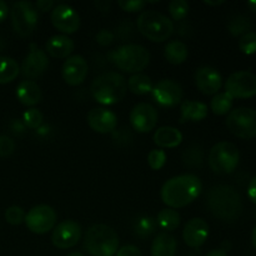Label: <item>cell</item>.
<instances>
[{"mask_svg": "<svg viewBox=\"0 0 256 256\" xmlns=\"http://www.w3.org/2000/svg\"><path fill=\"white\" fill-rule=\"evenodd\" d=\"M202 184L196 175L184 174L168 180L162 188V200L172 209H180L194 202L202 194Z\"/></svg>", "mask_w": 256, "mask_h": 256, "instance_id": "6da1fadb", "label": "cell"}, {"mask_svg": "<svg viewBox=\"0 0 256 256\" xmlns=\"http://www.w3.org/2000/svg\"><path fill=\"white\" fill-rule=\"evenodd\" d=\"M208 206L215 218L232 222L242 212V200L239 192L229 185H216L208 192Z\"/></svg>", "mask_w": 256, "mask_h": 256, "instance_id": "7a4b0ae2", "label": "cell"}, {"mask_svg": "<svg viewBox=\"0 0 256 256\" xmlns=\"http://www.w3.org/2000/svg\"><path fill=\"white\" fill-rule=\"evenodd\" d=\"M92 95L102 105H115L122 102L128 92L126 79L122 74L108 72L99 75L92 82Z\"/></svg>", "mask_w": 256, "mask_h": 256, "instance_id": "3957f363", "label": "cell"}, {"mask_svg": "<svg viewBox=\"0 0 256 256\" xmlns=\"http://www.w3.org/2000/svg\"><path fill=\"white\" fill-rule=\"evenodd\" d=\"M84 248L92 256H114L119 250V235L105 224H95L88 229Z\"/></svg>", "mask_w": 256, "mask_h": 256, "instance_id": "277c9868", "label": "cell"}, {"mask_svg": "<svg viewBox=\"0 0 256 256\" xmlns=\"http://www.w3.org/2000/svg\"><path fill=\"white\" fill-rule=\"evenodd\" d=\"M138 30L155 42H162L174 32V24L164 14L155 10H146L139 15L136 20Z\"/></svg>", "mask_w": 256, "mask_h": 256, "instance_id": "5b68a950", "label": "cell"}, {"mask_svg": "<svg viewBox=\"0 0 256 256\" xmlns=\"http://www.w3.org/2000/svg\"><path fill=\"white\" fill-rule=\"evenodd\" d=\"M112 62L120 70L130 74H139L149 65L150 54L146 48L139 44H126L116 48L110 54Z\"/></svg>", "mask_w": 256, "mask_h": 256, "instance_id": "8992f818", "label": "cell"}, {"mask_svg": "<svg viewBox=\"0 0 256 256\" xmlns=\"http://www.w3.org/2000/svg\"><path fill=\"white\" fill-rule=\"evenodd\" d=\"M240 152L236 145L230 142H220L212 148L209 154V165L216 174H230L236 169Z\"/></svg>", "mask_w": 256, "mask_h": 256, "instance_id": "52a82bcc", "label": "cell"}, {"mask_svg": "<svg viewBox=\"0 0 256 256\" xmlns=\"http://www.w3.org/2000/svg\"><path fill=\"white\" fill-rule=\"evenodd\" d=\"M226 126L235 136L252 139L256 136V110L245 106L232 110L226 118Z\"/></svg>", "mask_w": 256, "mask_h": 256, "instance_id": "ba28073f", "label": "cell"}, {"mask_svg": "<svg viewBox=\"0 0 256 256\" xmlns=\"http://www.w3.org/2000/svg\"><path fill=\"white\" fill-rule=\"evenodd\" d=\"M38 12L30 2H18L12 8V22L19 36L26 38L35 30L38 24Z\"/></svg>", "mask_w": 256, "mask_h": 256, "instance_id": "9c48e42d", "label": "cell"}, {"mask_svg": "<svg viewBox=\"0 0 256 256\" xmlns=\"http://www.w3.org/2000/svg\"><path fill=\"white\" fill-rule=\"evenodd\" d=\"M24 222L28 229L34 234H46L55 228L56 212L49 205H38L28 212Z\"/></svg>", "mask_w": 256, "mask_h": 256, "instance_id": "30bf717a", "label": "cell"}, {"mask_svg": "<svg viewBox=\"0 0 256 256\" xmlns=\"http://www.w3.org/2000/svg\"><path fill=\"white\" fill-rule=\"evenodd\" d=\"M225 89L232 98L246 99L254 96L256 95V75L246 70L232 72L225 82Z\"/></svg>", "mask_w": 256, "mask_h": 256, "instance_id": "8fae6325", "label": "cell"}, {"mask_svg": "<svg viewBox=\"0 0 256 256\" xmlns=\"http://www.w3.org/2000/svg\"><path fill=\"white\" fill-rule=\"evenodd\" d=\"M82 239V226L74 220H64L54 228L52 242L58 249L74 248Z\"/></svg>", "mask_w": 256, "mask_h": 256, "instance_id": "7c38bea8", "label": "cell"}, {"mask_svg": "<svg viewBox=\"0 0 256 256\" xmlns=\"http://www.w3.org/2000/svg\"><path fill=\"white\" fill-rule=\"evenodd\" d=\"M152 98L155 102L164 108H174L182 100V88L179 82L170 79H162L152 86Z\"/></svg>", "mask_w": 256, "mask_h": 256, "instance_id": "4fadbf2b", "label": "cell"}, {"mask_svg": "<svg viewBox=\"0 0 256 256\" xmlns=\"http://www.w3.org/2000/svg\"><path fill=\"white\" fill-rule=\"evenodd\" d=\"M52 24L64 34H74L80 28V16L75 9L65 4L56 5L52 10Z\"/></svg>", "mask_w": 256, "mask_h": 256, "instance_id": "5bb4252c", "label": "cell"}, {"mask_svg": "<svg viewBox=\"0 0 256 256\" xmlns=\"http://www.w3.org/2000/svg\"><path fill=\"white\" fill-rule=\"evenodd\" d=\"M158 118L156 109L152 104L140 102L130 112V124L138 132H149L156 126Z\"/></svg>", "mask_w": 256, "mask_h": 256, "instance_id": "9a60e30c", "label": "cell"}, {"mask_svg": "<svg viewBox=\"0 0 256 256\" xmlns=\"http://www.w3.org/2000/svg\"><path fill=\"white\" fill-rule=\"evenodd\" d=\"M89 66L82 55H72L65 60L62 69V75L64 82L70 86H78L82 84L86 79Z\"/></svg>", "mask_w": 256, "mask_h": 256, "instance_id": "2e32d148", "label": "cell"}, {"mask_svg": "<svg viewBox=\"0 0 256 256\" xmlns=\"http://www.w3.org/2000/svg\"><path fill=\"white\" fill-rule=\"evenodd\" d=\"M49 66L48 55L35 44H30V52L22 65V72L28 79H35L45 72Z\"/></svg>", "mask_w": 256, "mask_h": 256, "instance_id": "e0dca14e", "label": "cell"}, {"mask_svg": "<svg viewBox=\"0 0 256 256\" xmlns=\"http://www.w3.org/2000/svg\"><path fill=\"white\" fill-rule=\"evenodd\" d=\"M195 85L204 95H216L222 85V74L215 68H199L195 72Z\"/></svg>", "mask_w": 256, "mask_h": 256, "instance_id": "ac0fdd59", "label": "cell"}, {"mask_svg": "<svg viewBox=\"0 0 256 256\" xmlns=\"http://www.w3.org/2000/svg\"><path fill=\"white\" fill-rule=\"evenodd\" d=\"M88 124L94 132L100 134H108L114 132L118 125V118L115 112L105 108H95L88 114Z\"/></svg>", "mask_w": 256, "mask_h": 256, "instance_id": "d6986e66", "label": "cell"}, {"mask_svg": "<svg viewBox=\"0 0 256 256\" xmlns=\"http://www.w3.org/2000/svg\"><path fill=\"white\" fill-rule=\"evenodd\" d=\"M209 236V225L202 218H194L186 222L182 232V239L190 248H200Z\"/></svg>", "mask_w": 256, "mask_h": 256, "instance_id": "ffe728a7", "label": "cell"}, {"mask_svg": "<svg viewBox=\"0 0 256 256\" xmlns=\"http://www.w3.org/2000/svg\"><path fill=\"white\" fill-rule=\"evenodd\" d=\"M75 44L68 35H54L45 44V52L52 58L64 59L74 52Z\"/></svg>", "mask_w": 256, "mask_h": 256, "instance_id": "44dd1931", "label": "cell"}, {"mask_svg": "<svg viewBox=\"0 0 256 256\" xmlns=\"http://www.w3.org/2000/svg\"><path fill=\"white\" fill-rule=\"evenodd\" d=\"M16 98L25 106H34L42 102V90L32 80H22L16 88Z\"/></svg>", "mask_w": 256, "mask_h": 256, "instance_id": "7402d4cb", "label": "cell"}, {"mask_svg": "<svg viewBox=\"0 0 256 256\" xmlns=\"http://www.w3.org/2000/svg\"><path fill=\"white\" fill-rule=\"evenodd\" d=\"M182 134L172 126H162L155 132L154 142L159 148L172 149L182 144Z\"/></svg>", "mask_w": 256, "mask_h": 256, "instance_id": "603a6c76", "label": "cell"}, {"mask_svg": "<svg viewBox=\"0 0 256 256\" xmlns=\"http://www.w3.org/2000/svg\"><path fill=\"white\" fill-rule=\"evenodd\" d=\"M176 240L169 232H160L155 238L150 249L152 256H175L176 254Z\"/></svg>", "mask_w": 256, "mask_h": 256, "instance_id": "cb8c5ba5", "label": "cell"}, {"mask_svg": "<svg viewBox=\"0 0 256 256\" xmlns=\"http://www.w3.org/2000/svg\"><path fill=\"white\" fill-rule=\"evenodd\" d=\"M182 110V118L180 122H202L208 116L206 104L195 100H185L180 106Z\"/></svg>", "mask_w": 256, "mask_h": 256, "instance_id": "d4e9b609", "label": "cell"}, {"mask_svg": "<svg viewBox=\"0 0 256 256\" xmlns=\"http://www.w3.org/2000/svg\"><path fill=\"white\" fill-rule=\"evenodd\" d=\"M165 59L172 65H180L188 59L189 55V50L188 46L180 40H172V42H168L164 50Z\"/></svg>", "mask_w": 256, "mask_h": 256, "instance_id": "484cf974", "label": "cell"}, {"mask_svg": "<svg viewBox=\"0 0 256 256\" xmlns=\"http://www.w3.org/2000/svg\"><path fill=\"white\" fill-rule=\"evenodd\" d=\"M156 224L160 229L165 230V232H174L179 228L180 222H182V218L180 214L175 209L172 208H166V209L160 210L159 214L156 216Z\"/></svg>", "mask_w": 256, "mask_h": 256, "instance_id": "4316f807", "label": "cell"}, {"mask_svg": "<svg viewBox=\"0 0 256 256\" xmlns=\"http://www.w3.org/2000/svg\"><path fill=\"white\" fill-rule=\"evenodd\" d=\"M20 72L16 60L9 56H0V84H8L16 79Z\"/></svg>", "mask_w": 256, "mask_h": 256, "instance_id": "83f0119b", "label": "cell"}, {"mask_svg": "<svg viewBox=\"0 0 256 256\" xmlns=\"http://www.w3.org/2000/svg\"><path fill=\"white\" fill-rule=\"evenodd\" d=\"M128 89L136 95H145L152 92V82L148 75L134 74L128 79Z\"/></svg>", "mask_w": 256, "mask_h": 256, "instance_id": "f1b7e54d", "label": "cell"}, {"mask_svg": "<svg viewBox=\"0 0 256 256\" xmlns=\"http://www.w3.org/2000/svg\"><path fill=\"white\" fill-rule=\"evenodd\" d=\"M232 102H234V98L226 92H218L210 102V108H212V112L215 115H225L230 112L232 108Z\"/></svg>", "mask_w": 256, "mask_h": 256, "instance_id": "f546056e", "label": "cell"}, {"mask_svg": "<svg viewBox=\"0 0 256 256\" xmlns=\"http://www.w3.org/2000/svg\"><path fill=\"white\" fill-rule=\"evenodd\" d=\"M250 28H252V22H250V20L246 16H242V15L234 18L229 22V32L234 36L246 34V32H249Z\"/></svg>", "mask_w": 256, "mask_h": 256, "instance_id": "4dcf8cb0", "label": "cell"}, {"mask_svg": "<svg viewBox=\"0 0 256 256\" xmlns=\"http://www.w3.org/2000/svg\"><path fill=\"white\" fill-rule=\"evenodd\" d=\"M42 120H44V116H42V112L35 108H32V109L26 110L22 115V122H24V125L29 129H39L42 124Z\"/></svg>", "mask_w": 256, "mask_h": 256, "instance_id": "1f68e13d", "label": "cell"}, {"mask_svg": "<svg viewBox=\"0 0 256 256\" xmlns=\"http://www.w3.org/2000/svg\"><path fill=\"white\" fill-rule=\"evenodd\" d=\"M169 12L172 18L176 22L185 19L189 12V2L185 0H172L169 4Z\"/></svg>", "mask_w": 256, "mask_h": 256, "instance_id": "d6a6232c", "label": "cell"}, {"mask_svg": "<svg viewBox=\"0 0 256 256\" xmlns=\"http://www.w3.org/2000/svg\"><path fill=\"white\" fill-rule=\"evenodd\" d=\"M155 226H156V222L150 216H142L138 219L136 224H135V232L139 236L146 238L154 232Z\"/></svg>", "mask_w": 256, "mask_h": 256, "instance_id": "836d02e7", "label": "cell"}, {"mask_svg": "<svg viewBox=\"0 0 256 256\" xmlns=\"http://www.w3.org/2000/svg\"><path fill=\"white\" fill-rule=\"evenodd\" d=\"M239 49L244 54L252 55L256 52V32H249L246 34L242 35L239 40Z\"/></svg>", "mask_w": 256, "mask_h": 256, "instance_id": "e575fe53", "label": "cell"}, {"mask_svg": "<svg viewBox=\"0 0 256 256\" xmlns=\"http://www.w3.org/2000/svg\"><path fill=\"white\" fill-rule=\"evenodd\" d=\"M166 162V152L162 149H154L148 155V164L152 170H160Z\"/></svg>", "mask_w": 256, "mask_h": 256, "instance_id": "d590c367", "label": "cell"}, {"mask_svg": "<svg viewBox=\"0 0 256 256\" xmlns=\"http://www.w3.org/2000/svg\"><path fill=\"white\" fill-rule=\"evenodd\" d=\"M25 212L20 206H10L5 210V220L10 225H20L25 220Z\"/></svg>", "mask_w": 256, "mask_h": 256, "instance_id": "8d00e7d4", "label": "cell"}, {"mask_svg": "<svg viewBox=\"0 0 256 256\" xmlns=\"http://www.w3.org/2000/svg\"><path fill=\"white\" fill-rule=\"evenodd\" d=\"M185 165H189V166H198V165L202 164V152L198 148H192V149L186 150L184 152V156H182Z\"/></svg>", "mask_w": 256, "mask_h": 256, "instance_id": "74e56055", "label": "cell"}, {"mask_svg": "<svg viewBox=\"0 0 256 256\" xmlns=\"http://www.w3.org/2000/svg\"><path fill=\"white\" fill-rule=\"evenodd\" d=\"M118 5L122 8L124 12H142V9L146 5V2H142V0H119Z\"/></svg>", "mask_w": 256, "mask_h": 256, "instance_id": "f35d334b", "label": "cell"}, {"mask_svg": "<svg viewBox=\"0 0 256 256\" xmlns=\"http://www.w3.org/2000/svg\"><path fill=\"white\" fill-rule=\"evenodd\" d=\"M15 150V144L9 136H0V158H6L12 155Z\"/></svg>", "mask_w": 256, "mask_h": 256, "instance_id": "ab89813d", "label": "cell"}, {"mask_svg": "<svg viewBox=\"0 0 256 256\" xmlns=\"http://www.w3.org/2000/svg\"><path fill=\"white\" fill-rule=\"evenodd\" d=\"M95 39H96V42H99L100 45H102V46H106V45H110L112 42H114V34H112L110 30L102 29L96 34Z\"/></svg>", "mask_w": 256, "mask_h": 256, "instance_id": "60d3db41", "label": "cell"}, {"mask_svg": "<svg viewBox=\"0 0 256 256\" xmlns=\"http://www.w3.org/2000/svg\"><path fill=\"white\" fill-rule=\"evenodd\" d=\"M115 256H142V252L138 246L134 245H125V246L120 248Z\"/></svg>", "mask_w": 256, "mask_h": 256, "instance_id": "b9f144b4", "label": "cell"}, {"mask_svg": "<svg viewBox=\"0 0 256 256\" xmlns=\"http://www.w3.org/2000/svg\"><path fill=\"white\" fill-rule=\"evenodd\" d=\"M35 6H36L40 12H46L52 10V8H54V2H52V0H38V2H35Z\"/></svg>", "mask_w": 256, "mask_h": 256, "instance_id": "7bdbcfd3", "label": "cell"}, {"mask_svg": "<svg viewBox=\"0 0 256 256\" xmlns=\"http://www.w3.org/2000/svg\"><path fill=\"white\" fill-rule=\"evenodd\" d=\"M248 195H249V199L256 204V176L252 178L250 182L249 188H248Z\"/></svg>", "mask_w": 256, "mask_h": 256, "instance_id": "ee69618b", "label": "cell"}, {"mask_svg": "<svg viewBox=\"0 0 256 256\" xmlns=\"http://www.w3.org/2000/svg\"><path fill=\"white\" fill-rule=\"evenodd\" d=\"M8 12H9V8L8 4L2 0H0V22H2L5 20V18L8 16Z\"/></svg>", "mask_w": 256, "mask_h": 256, "instance_id": "f6af8a7d", "label": "cell"}, {"mask_svg": "<svg viewBox=\"0 0 256 256\" xmlns=\"http://www.w3.org/2000/svg\"><path fill=\"white\" fill-rule=\"evenodd\" d=\"M110 2H102V0H99V2H95V6L98 8V10H100V12H108V10L110 9Z\"/></svg>", "mask_w": 256, "mask_h": 256, "instance_id": "bcb514c9", "label": "cell"}, {"mask_svg": "<svg viewBox=\"0 0 256 256\" xmlns=\"http://www.w3.org/2000/svg\"><path fill=\"white\" fill-rule=\"evenodd\" d=\"M205 256H228V252L222 249H215L212 250L210 252H208Z\"/></svg>", "mask_w": 256, "mask_h": 256, "instance_id": "7dc6e473", "label": "cell"}, {"mask_svg": "<svg viewBox=\"0 0 256 256\" xmlns=\"http://www.w3.org/2000/svg\"><path fill=\"white\" fill-rule=\"evenodd\" d=\"M248 6L250 8V10H252V12H256V0H250V2H248Z\"/></svg>", "mask_w": 256, "mask_h": 256, "instance_id": "c3c4849f", "label": "cell"}, {"mask_svg": "<svg viewBox=\"0 0 256 256\" xmlns=\"http://www.w3.org/2000/svg\"><path fill=\"white\" fill-rule=\"evenodd\" d=\"M252 245H254V248L256 250V226L254 228V230H252Z\"/></svg>", "mask_w": 256, "mask_h": 256, "instance_id": "681fc988", "label": "cell"}, {"mask_svg": "<svg viewBox=\"0 0 256 256\" xmlns=\"http://www.w3.org/2000/svg\"><path fill=\"white\" fill-rule=\"evenodd\" d=\"M205 4H208V5H220V4H224V0H219V2H209V0H206V2H205Z\"/></svg>", "mask_w": 256, "mask_h": 256, "instance_id": "f907efd6", "label": "cell"}, {"mask_svg": "<svg viewBox=\"0 0 256 256\" xmlns=\"http://www.w3.org/2000/svg\"><path fill=\"white\" fill-rule=\"evenodd\" d=\"M66 256H84L82 254V252H70L69 255H66Z\"/></svg>", "mask_w": 256, "mask_h": 256, "instance_id": "816d5d0a", "label": "cell"}]
</instances>
